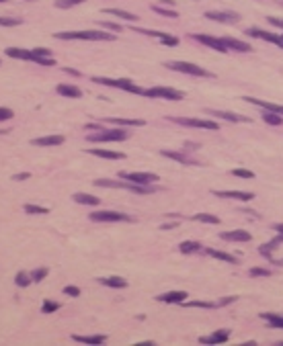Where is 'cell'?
Segmentation results:
<instances>
[{"mask_svg": "<svg viewBox=\"0 0 283 346\" xmlns=\"http://www.w3.org/2000/svg\"><path fill=\"white\" fill-rule=\"evenodd\" d=\"M251 276H271L269 269H251Z\"/></svg>", "mask_w": 283, "mask_h": 346, "instance_id": "49", "label": "cell"}, {"mask_svg": "<svg viewBox=\"0 0 283 346\" xmlns=\"http://www.w3.org/2000/svg\"><path fill=\"white\" fill-rule=\"evenodd\" d=\"M228 338H230V334L226 332V330H222V332H213V334H209V336H201V338H199V344H207V346L224 344Z\"/></svg>", "mask_w": 283, "mask_h": 346, "instance_id": "18", "label": "cell"}, {"mask_svg": "<svg viewBox=\"0 0 283 346\" xmlns=\"http://www.w3.org/2000/svg\"><path fill=\"white\" fill-rule=\"evenodd\" d=\"M103 13L107 15H113V17H119V19H126V21H138L133 13H128V10H119V8H105Z\"/></svg>", "mask_w": 283, "mask_h": 346, "instance_id": "31", "label": "cell"}, {"mask_svg": "<svg viewBox=\"0 0 283 346\" xmlns=\"http://www.w3.org/2000/svg\"><path fill=\"white\" fill-rule=\"evenodd\" d=\"M230 174H234V176H238V178H255V172H251V170H244V168H234Z\"/></svg>", "mask_w": 283, "mask_h": 346, "instance_id": "42", "label": "cell"}, {"mask_svg": "<svg viewBox=\"0 0 283 346\" xmlns=\"http://www.w3.org/2000/svg\"><path fill=\"white\" fill-rule=\"evenodd\" d=\"M273 229H275L277 234H283V223H275V225H273Z\"/></svg>", "mask_w": 283, "mask_h": 346, "instance_id": "53", "label": "cell"}, {"mask_svg": "<svg viewBox=\"0 0 283 346\" xmlns=\"http://www.w3.org/2000/svg\"><path fill=\"white\" fill-rule=\"evenodd\" d=\"M133 31H135V33H144V35H148V37H156V39H160L164 45H177V43H179V39H177V37L168 35V33H162V31H146V29H135V27H133Z\"/></svg>", "mask_w": 283, "mask_h": 346, "instance_id": "15", "label": "cell"}, {"mask_svg": "<svg viewBox=\"0 0 283 346\" xmlns=\"http://www.w3.org/2000/svg\"><path fill=\"white\" fill-rule=\"evenodd\" d=\"M160 154H162L164 158L177 160V162H180V164H187V166H199V162H197V160H193V158H191V156H187V154H180V152H171V149H160Z\"/></svg>", "mask_w": 283, "mask_h": 346, "instance_id": "16", "label": "cell"}, {"mask_svg": "<svg viewBox=\"0 0 283 346\" xmlns=\"http://www.w3.org/2000/svg\"><path fill=\"white\" fill-rule=\"evenodd\" d=\"M193 222H201V223H220V217L216 215H209V213H197L193 215Z\"/></svg>", "mask_w": 283, "mask_h": 346, "instance_id": "34", "label": "cell"}, {"mask_svg": "<svg viewBox=\"0 0 283 346\" xmlns=\"http://www.w3.org/2000/svg\"><path fill=\"white\" fill-rule=\"evenodd\" d=\"M86 0H55V6L58 8H70V6H76V4H82Z\"/></svg>", "mask_w": 283, "mask_h": 346, "instance_id": "40", "label": "cell"}, {"mask_svg": "<svg viewBox=\"0 0 283 346\" xmlns=\"http://www.w3.org/2000/svg\"><path fill=\"white\" fill-rule=\"evenodd\" d=\"M175 227H177V223H164L160 229H175Z\"/></svg>", "mask_w": 283, "mask_h": 346, "instance_id": "54", "label": "cell"}, {"mask_svg": "<svg viewBox=\"0 0 283 346\" xmlns=\"http://www.w3.org/2000/svg\"><path fill=\"white\" fill-rule=\"evenodd\" d=\"M211 193L222 199H236V201H253L255 199V195L246 193V191H211Z\"/></svg>", "mask_w": 283, "mask_h": 346, "instance_id": "11", "label": "cell"}, {"mask_svg": "<svg viewBox=\"0 0 283 346\" xmlns=\"http://www.w3.org/2000/svg\"><path fill=\"white\" fill-rule=\"evenodd\" d=\"M64 293L70 295V297H78V295H80V289L74 287V285H68V287H64Z\"/></svg>", "mask_w": 283, "mask_h": 346, "instance_id": "48", "label": "cell"}, {"mask_svg": "<svg viewBox=\"0 0 283 346\" xmlns=\"http://www.w3.org/2000/svg\"><path fill=\"white\" fill-rule=\"evenodd\" d=\"M164 66L171 68V70H175V72H183V74H189V76H211L207 70H203L201 66H195L191 62H166Z\"/></svg>", "mask_w": 283, "mask_h": 346, "instance_id": "5", "label": "cell"}, {"mask_svg": "<svg viewBox=\"0 0 283 346\" xmlns=\"http://www.w3.org/2000/svg\"><path fill=\"white\" fill-rule=\"evenodd\" d=\"M15 117V113L6 109V107H0V121H8V119H13Z\"/></svg>", "mask_w": 283, "mask_h": 346, "instance_id": "46", "label": "cell"}, {"mask_svg": "<svg viewBox=\"0 0 283 346\" xmlns=\"http://www.w3.org/2000/svg\"><path fill=\"white\" fill-rule=\"evenodd\" d=\"M58 95L68 97V99H80L82 97V90L74 86V84H60L58 86Z\"/></svg>", "mask_w": 283, "mask_h": 346, "instance_id": "26", "label": "cell"}, {"mask_svg": "<svg viewBox=\"0 0 283 346\" xmlns=\"http://www.w3.org/2000/svg\"><path fill=\"white\" fill-rule=\"evenodd\" d=\"M60 309V303L58 301H53V299H45L43 305H41V311L43 314H53V311H58Z\"/></svg>", "mask_w": 283, "mask_h": 346, "instance_id": "38", "label": "cell"}, {"mask_svg": "<svg viewBox=\"0 0 283 346\" xmlns=\"http://www.w3.org/2000/svg\"><path fill=\"white\" fill-rule=\"evenodd\" d=\"M144 97H150V99H166V100H183L185 95L180 90L175 88H168V86H154L144 90Z\"/></svg>", "mask_w": 283, "mask_h": 346, "instance_id": "4", "label": "cell"}, {"mask_svg": "<svg viewBox=\"0 0 283 346\" xmlns=\"http://www.w3.org/2000/svg\"><path fill=\"white\" fill-rule=\"evenodd\" d=\"M246 102H251V105H257V107H261L265 111H273L277 115H281L283 117V105H275V102H267V100H261V99H255V97H242Z\"/></svg>", "mask_w": 283, "mask_h": 346, "instance_id": "13", "label": "cell"}, {"mask_svg": "<svg viewBox=\"0 0 283 346\" xmlns=\"http://www.w3.org/2000/svg\"><path fill=\"white\" fill-rule=\"evenodd\" d=\"M281 244H283V234H279L277 238H273V240L269 242V244H263L261 248H258V252H261L263 256H267L271 262H275V258H273V252H275Z\"/></svg>", "mask_w": 283, "mask_h": 346, "instance_id": "14", "label": "cell"}, {"mask_svg": "<svg viewBox=\"0 0 283 346\" xmlns=\"http://www.w3.org/2000/svg\"><path fill=\"white\" fill-rule=\"evenodd\" d=\"M187 307H201V309H216L220 307V303H211V301H185Z\"/></svg>", "mask_w": 283, "mask_h": 346, "instance_id": "37", "label": "cell"}, {"mask_svg": "<svg viewBox=\"0 0 283 346\" xmlns=\"http://www.w3.org/2000/svg\"><path fill=\"white\" fill-rule=\"evenodd\" d=\"M33 146L39 148H48V146H62L64 144V135H45V137H35L31 140Z\"/></svg>", "mask_w": 283, "mask_h": 346, "instance_id": "19", "label": "cell"}, {"mask_svg": "<svg viewBox=\"0 0 283 346\" xmlns=\"http://www.w3.org/2000/svg\"><path fill=\"white\" fill-rule=\"evenodd\" d=\"M0 25H2V27H17V25H21V19H17V17H0Z\"/></svg>", "mask_w": 283, "mask_h": 346, "instance_id": "41", "label": "cell"}, {"mask_svg": "<svg viewBox=\"0 0 283 346\" xmlns=\"http://www.w3.org/2000/svg\"><path fill=\"white\" fill-rule=\"evenodd\" d=\"M253 236L246 232V229H232V232H224L222 240H228V242H248Z\"/></svg>", "mask_w": 283, "mask_h": 346, "instance_id": "23", "label": "cell"}, {"mask_svg": "<svg viewBox=\"0 0 283 346\" xmlns=\"http://www.w3.org/2000/svg\"><path fill=\"white\" fill-rule=\"evenodd\" d=\"M206 17L209 21H218V23H238L240 17L236 13H226V10H207Z\"/></svg>", "mask_w": 283, "mask_h": 346, "instance_id": "12", "label": "cell"}, {"mask_svg": "<svg viewBox=\"0 0 283 346\" xmlns=\"http://www.w3.org/2000/svg\"><path fill=\"white\" fill-rule=\"evenodd\" d=\"M152 10H156V13L162 15V17H171V19H177V17H179L175 10H168V8H162V6H152Z\"/></svg>", "mask_w": 283, "mask_h": 346, "instance_id": "45", "label": "cell"}, {"mask_svg": "<svg viewBox=\"0 0 283 346\" xmlns=\"http://www.w3.org/2000/svg\"><path fill=\"white\" fill-rule=\"evenodd\" d=\"M33 55H39V57H51V51L48 48H35V49H31Z\"/></svg>", "mask_w": 283, "mask_h": 346, "instance_id": "47", "label": "cell"}, {"mask_svg": "<svg viewBox=\"0 0 283 346\" xmlns=\"http://www.w3.org/2000/svg\"><path fill=\"white\" fill-rule=\"evenodd\" d=\"M48 272H50L48 269H35V271L31 272V279L35 281V283H39V281H43L45 276H48Z\"/></svg>", "mask_w": 283, "mask_h": 346, "instance_id": "44", "label": "cell"}, {"mask_svg": "<svg viewBox=\"0 0 283 346\" xmlns=\"http://www.w3.org/2000/svg\"><path fill=\"white\" fill-rule=\"evenodd\" d=\"M6 55L8 57H15V60H27V62H31V57H33L31 49H19V48H8Z\"/></svg>", "mask_w": 283, "mask_h": 346, "instance_id": "28", "label": "cell"}, {"mask_svg": "<svg viewBox=\"0 0 283 346\" xmlns=\"http://www.w3.org/2000/svg\"><path fill=\"white\" fill-rule=\"evenodd\" d=\"M93 82L97 84H105V86H113V88H121V90H128V92H135V95H144V88H140L135 82L128 78H119V80H113V78H103V76H95Z\"/></svg>", "mask_w": 283, "mask_h": 346, "instance_id": "2", "label": "cell"}, {"mask_svg": "<svg viewBox=\"0 0 283 346\" xmlns=\"http://www.w3.org/2000/svg\"><path fill=\"white\" fill-rule=\"evenodd\" d=\"M154 342H140V344H135V346H152Z\"/></svg>", "mask_w": 283, "mask_h": 346, "instance_id": "55", "label": "cell"}, {"mask_svg": "<svg viewBox=\"0 0 283 346\" xmlns=\"http://www.w3.org/2000/svg\"><path fill=\"white\" fill-rule=\"evenodd\" d=\"M128 131H123V129H97V133H90L86 135V140L88 142H123V140H128Z\"/></svg>", "mask_w": 283, "mask_h": 346, "instance_id": "3", "label": "cell"}, {"mask_svg": "<svg viewBox=\"0 0 283 346\" xmlns=\"http://www.w3.org/2000/svg\"><path fill=\"white\" fill-rule=\"evenodd\" d=\"M158 301L162 303H185L187 301V293L185 291H168V293H162L156 297Z\"/></svg>", "mask_w": 283, "mask_h": 346, "instance_id": "17", "label": "cell"}, {"mask_svg": "<svg viewBox=\"0 0 283 346\" xmlns=\"http://www.w3.org/2000/svg\"><path fill=\"white\" fill-rule=\"evenodd\" d=\"M209 115L218 119H226V121H234V123H248L251 119L244 117V115H236V113H228V111H207Z\"/></svg>", "mask_w": 283, "mask_h": 346, "instance_id": "21", "label": "cell"}, {"mask_svg": "<svg viewBox=\"0 0 283 346\" xmlns=\"http://www.w3.org/2000/svg\"><path fill=\"white\" fill-rule=\"evenodd\" d=\"M97 281L105 287H111V289H126L128 287V281L123 279V276H101Z\"/></svg>", "mask_w": 283, "mask_h": 346, "instance_id": "22", "label": "cell"}, {"mask_svg": "<svg viewBox=\"0 0 283 346\" xmlns=\"http://www.w3.org/2000/svg\"><path fill=\"white\" fill-rule=\"evenodd\" d=\"M25 213H31V215H45V213H50V209H48V207H39V205L27 203V205H25Z\"/></svg>", "mask_w": 283, "mask_h": 346, "instance_id": "36", "label": "cell"}, {"mask_svg": "<svg viewBox=\"0 0 283 346\" xmlns=\"http://www.w3.org/2000/svg\"><path fill=\"white\" fill-rule=\"evenodd\" d=\"M119 178L133 182V184H144V187H148V184L158 180V174H152V172H119Z\"/></svg>", "mask_w": 283, "mask_h": 346, "instance_id": "6", "label": "cell"}, {"mask_svg": "<svg viewBox=\"0 0 283 346\" xmlns=\"http://www.w3.org/2000/svg\"><path fill=\"white\" fill-rule=\"evenodd\" d=\"M74 201L80 203V205H93V207L101 203L99 197H95V195H88V193H76L74 195Z\"/></svg>", "mask_w": 283, "mask_h": 346, "instance_id": "29", "label": "cell"}, {"mask_svg": "<svg viewBox=\"0 0 283 346\" xmlns=\"http://www.w3.org/2000/svg\"><path fill=\"white\" fill-rule=\"evenodd\" d=\"M269 23L271 25H275L279 29H283V19H277V17H269Z\"/></svg>", "mask_w": 283, "mask_h": 346, "instance_id": "51", "label": "cell"}, {"mask_svg": "<svg viewBox=\"0 0 283 346\" xmlns=\"http://www.w3.org/2000/svg\"><path fill=\"white\" fill-rule=\"evenodd\" d=\"M206 252H207L209 256H213V258L222 260V262H228V264H236V262H238V256L228 254V252H222V250H216V248H207Z\"/></svg>", "mask_w": 283, "mask_h": 346, "instance_id": "27", "label": "cell"}, {"mask_svg": "<svg viewBox=\"0 0 283 346\" xmlns=\"http://www.w3.org/2000/svg\"><path fill=\"white\" fill-rule=\"evenodd\" d=\"M263 121L269 123V125H281L283 117H281V115H277V113H273V111H265L263 113Z\"/></svg>", "mask_w": 283, "mask_h": 346, "instance_id": "33", "label": "cell"}, {"mask_svg": "<svg viewBox=\"0 0 283 346\" xmlns=\"http://www.w3.org/2000/svg\"><path fill=\"white\" fill-rule=\"evenodd\" d=\"M179 250L183 252V254H195V252H199L201 250V244L199 242H180V246H179Z\"/></svg>", "mask_w": 283, "mask_h": 346, "instance_id": "30", "label": "cell"}, {"mask_svg": "<svg viewBox=\"0 0 283 346\" xmlns=\"http://www.w3.org/2000/svg\"><path fill=\"white\" fill-rule=\"evenodd\" d=\"M263 320H267L273 328H283V316H275V314H261Z\"/></svg>", "mask_w": 283, "mask_h": 346, "instance_id": "35", "label": "cell"}, {"mask_svg": "<svg viewBox=\"0 0 283 346\" xmlns=\"http://www.w3.org/2000/svg\"><path fill=\"white\" fill-rule=\"evenodd\" d=\"M193 39L199 41V43H203V45H207V48H211V49L220 51V53H226V51H228L226 43H224L222 39H218V37H211V35H193Z\"/></svg>", "mask_w": 283, "mask_h": 346, "instance_id": "10", "label": "cell"}, {"mask_svg": "<svg viewBox=\"0 0 283 346\" xmlns=\"http://www.w3.org/2000/svg\"><path fill=\"white\" fill-rule=\"evenodd\" d=\"M31 62H35L39 66H55V60L53 57H39V55H33Z\"/></svg>", "mask_w": 283, "mask_h": 346, "instance_id": "43", "label": "cell"}, {"mask_svg": "<svg viewBox=\"0 0 283 346\" xmlns=\"http://www.w3.org/2000/svg\"><path fill=\"white\" fill-rule=\"evenodd\" d=\"M101 27H103V29H109V31H121L119 25H115V23H107V21H101Z\"/></svg>", "mask_w": 283, "mask_h": 346, "instance_id": "50", "label": "cell"}, {"mask_svg": "<svg viewBox=\"0 0 283 346\" xmlns=\"http://www.w3.org/2000/svg\"><path fill=\"white\" fill-rule=\"evenodd\" d=\"M109 123H115V125H129V127H142L146 123L144 119H107Z\"/></svg>", "mask_w": 283, "mask_h": 346, "instance_id": "32", "label": "cell"}, {"mask_svg": "<svg viewBox=\"0 0 283 346\" xmlns=\"http://www.w3.org/2000/svg\"><path fill=\"white\" fill-rule=\"evenodd\" d=\"M246 35L257 37V39H263V41H269V43H275V45H279V48H283V33L275 35V33H267V31H263V29L251 27V29H246Z\"/></svg>", "mask_w": 283, "mask_h": 346, "instance_id": "9", "label": "cell"}, {"mask_svg": "<svg viewBox=\"0 0 283 346\" xmlns=\"http://www.w3.org/2000/svg\"><path fill=\"white\" fill-rule=\"evenodd\" d=\"M179 125H185V127H197V129H209V131H218L220 125L216 121L209 119H185V117H175L173 119Z\"/></svg>", "mask_w": 283, "mask_h": 346, "instance_id": "8", "label": "cell"}, {"mask_svg": "<svg viewBox=\"0 0 283 346\" xmlns=\"http://www.w3.org/2000/svg\"><path fill=\"white\" fill-rule=\"evenodd\" d=\"M15 283L19 285V287H27V285H31L33 283V279H31V274H27V272H17V276H15Z\"/></svg>", "mask_w": 283, "mask_h": 346, "instance_id": "39", "label": "cell"}, {"mask_svg": "<svg viewBox=\"0 0 283 346\" xmlns=\"http://www.w3.org/2000/svg\"><path fill=\"white\" fill-rule=\"evenodd\" d=\"M58 39H78V41H113L115 35L107 31H60L53 33Z\"/></svg>", "mask_w": 283, "mask_h": 346, "instance_id": "1", "label": "cell"}, {"mask_svg": "<svg viewBox=\"0 0 283 346\" xmlns=\"http://www.w3.org/2000/svg\"><path fill=\"white\" fill-rule=\"evenodd\" d=\"M93 222H103V223H115V222H131V217L128 213H119V211H95L90 213Z\"/></svg>", "mask_w": 283, "mask_h": 346, "instance_id": "7", "label": "cell"}, {"mask_svg": "<svg viewBox=\"0 0 283 346\" xmlns=\"http://www.w3.org/2000/svg\"><path fill=\"white\" fill-rule=\"evenodd\" d=\"M222 41L226 43V48H228V51H230V49H234V51H242V53H246V51H251V49H253L248 43L238 41V39H234V37H222Z\"/></svg>", "mask_w": 283, "mask_h": 346, "instance_id": "24", "label": "cell"}, {"mask_svg": "<svg viewBox=\"0 0 283 346\" xmlns=\"http://www.w3.org/2000/svg\"><path fill=\"white\" fill-rule=\"evenodd\" d=\"M72 340L76 342H82V344H93V346H99V344H103L107 340L105 334H95V336H80V334H74Z\"/></svg>", "mask_w": 283, "mask_h": 346, "instance_id": "25", "label": "cell"}, {"mask_svg": "<svg viewBox=\"0 0 283 346\" xmlns=\"http://www.w3.org/2000/svg\"><path fill=\"white\" fill-rule=\"evenodd\" d=\"M0 2H6V0H0Z\"/></svg>", "mask_w": 283, "mask_h": 346, "instance_id": "56", "label": "cell"}, {"mask_svg": "<svg viewBox=\"0 0 283 346\" xmlns=\"http://www.w3.org/2000/svg\"><path fill=\"white\" fill-rule=\"evenodd\" d=\"M31 174H29V172H21V174H15L13 176V180H27Z\"/></svg>", "mask_w": 283, "mask_h": 346, "instance_id": "52", "label": "cell"}, {"mask_svg": "<svg viewBox=\"0 0 283 346\" xmlns=\"http://www.w3.org/2000/svg\"><path fill=\"white\" fill-rule=\"evenodd\" d=\"M88 154L99 156V158H105V160H123L126 154L123 152H113V149H103V148H90Z\"/></svg>", "mask_w": 283, "mask_h": 346, "instance_id": "20", "label": "cell"}]
</instances>
